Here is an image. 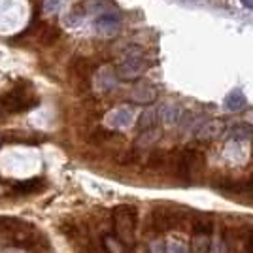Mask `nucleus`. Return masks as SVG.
Listing matches in <instances>:
<instances>
[{
	"label": "nucleus",
	"instance_id": "obj_1",
	"mask_svg": "<svg viewBox=\"0 0 253 253\" xmlns=\"http://www.w3.org/2000/svg\"><path fill=\"white\" fill-rule=\"evenodd\" d=\"M112 215H114V231L117 238L123 244L134 242V231H136L138 223L136 206H130V204L116 206Z\"/></svg>",
	"mask_w": 253,
	"mask_h": 253
},
{
	"label": "nucleus",
	"instance_id": "obj_2",
	"mask_svg": "<svg viewBox=\"0 0 253 253\" xmlns=\"http://www.w3.org/2000/svg\"><path fill=\"white\" fill-rule=\"evenodd\" d=\"M202 169H204V155L197 149H185L176 161V174L187 185L199 181Z\"/></svg>",
	"mask_w": 253,
	"mask_h": 253
},
{
	"label": "nucleus",
	"instance_id": "obj_3",
	"mask_svg": "<svg viewBox=\"0 0 253 253\" xmlns=\"http://www.w3.org/2000/svg\"><path fill=\"white\" fill-rule=\"evenodd\" d=\"M32 225L25 223L23 219H17V217H6L2 215L0 217V232L4 234H10V238L15 240V246H25V244H31L34 240L32 236Z\"/></svg>",
	"mask_w": 253,
	"mask_h": 253
},
{
	"label": "nucleus",
	"instance_id": "obj_4",
	"mask_svg": "<svg viewBox=\"0 0 253 253\" xmlns=\"http://www.w3.org/2000/svg\"><path fill=\"white\" fill-rule=\"evenodd\" d=\"M36 104V100L31 96V93L25 89V87H15L13 91L6 93V95L0 98V108L8 114H21L25 110H29Z\"/></svg>",
	"mask_w": 253,
	"mask_h": 253
},
{
	"label": "nucleus",
	"instance_id": "obj_5",
	"mask_svg": "<svg viewBox=\"0 0 253 253\" xmlns=\"http://www.w3.org/2000/svg\"><path fill=\"white\" fill-rule=\"evenodd\" d=\"M174 221H176V213L172 208H167V206H155L149 213V225L153 227L155 232H165L172 229Z\"/></svg>",
	"mask_w": 253,
	"mask_h": 253
},
{
	"label": "nucleus",
	"instance_id": "obj_6",
	"mask_svg": "<svg viewBox=\"0 0 253 253\" xmlns=\"http://www.w3.org/2000/svg\"><path fill=\"white\" fill-rule=\"evenodd\" d=\"M146 68H148V64L142 59V53H138V55H128L125 63L119 66V76H121V78H126V80H132V78H138Z\"/></svg>",
	"mask_w": 253,
	"mask_h": 253
},
{
	"label": "nucleus",
	"instance_id": "obj_7",
	"mask_svg": "<svg viewBox=\"0 0 253 253\" xmlns=\"http://www.w3.org/2000/svg\"><path fill=\"white\" fill-rule=\"evenodd\" d=\"M225 132V121L223 119H210L204 125H201V128L197 130V140L201 142H210L219 138Z\"/></svg>",
	"mask_w": 253,
	"mask_h": 253
},
{
	"label": "nucleus",
	"instance_id": "obj_8",
	"mask_svg": "<svg viewBox=\"0 0 253 253\" xmlns=\"http://www.w3.org/2000/svg\"><path fill=\"white\" fill-rule=\"evenodd\" d=\"M155 96H157L155 87H151V85H148V84H142V85H138L136 89L130 93V100H132V102H138V104H149Z\"/></svg>",
	"mask_w": 253,
	"mask_h": 253
},
{
	"label": "nucleus",
	"instance_id": "obj_9",
	"mask_svg": "<svg viewBox=\"0 0 253 253\" xmlns=\"http://www.w3.org/2000/svg\"><path fill=\"white\" fill-rule=\"evenodd\" d=\"M159 119H161V117H159V110H155V108H148V110L142 112V116L138 117V128H140L142 132L151 130V128H157Z\"/></svg>",
	"mask_w": 253,
	"mask_h": 253
},
{
	"label": "nucleus",
	"instance_id": "obj_10",
	"mask_svg": "<svg viewBox=\"0 0 253 253\" xmlns=\"http://www.w3.org/2000/svg\"><path fill=\"white\" fill-rule=\"evenodd\" d=\"M211 238L210 234H202V232H193L191 238L189 253H210Z\"/></svg>",
	"mask_w": 253,
	"mask_h": 253
},
{
	"label": "nucleus",
	"instance_id": "obj_11",
	"mask_svg": "<svg viewBox=\"0 0 253 253\" xmlns=\"http://www.w3.org/2000/svg\"><path fill=\"white\" fill-rule=\"evenodd\" d=\"M45 181L40 178H34V179H27V181H19L13 185V193L17 195H32V193H38V191L43 189Z\"/></svg>",
	"mask_w": 253,
	"mask_h": 253
},
{
	"label": "nucleus",
	"instance_id": "obj_12",
	"mask_svg": "<svg viewBox=\"0 0 253 253\" xmlns=\"http://www.w3.org/2000/svg\"><path fill=\"white\" fill-rule=\"evenodd\" d=\"M246 104H248V100H246V96H244V93L240 89L231 91V93L227 95V98H225V108H227L229 112H240V110L246 108Z\"/></svg>",
	"mask_w": 253,
	"mask_h": 253
},
{
	"label": "nucleus",
	"instance_id": "obj_13",
	"mask_svg": "<svg viewBox=\"0 0 253 253\" xmlns=\"http://www.w3.org/2000/svg\"><path fill=\"white\" fill-rule=\"evenodd\" d=\"M102 248L106 253H128L126 244H123L116 234H104L102 236Z\"/></svg>",
	"mask_w": 253,
	"mask_h": 253
},
{
	"label": "nucleus",
	"instance_id": "obj_14",
	"mask_svg": "<svg viewBox=\"0 0 253 253\" xmlns=\"http://www.w3.org/2000/svg\"><path fill=\"white\" fill-rule=\"evenodd\" d=\"M72 72H74L80 82H87L91 72H93V64L89 63L87 59H84V57H80L72 63Z\"/></svg>",
	"mask_w": 253,
	"mask_h": 253
},
{
	"label": "nucleus",
	"instance_id": "obj_15",
	"mask_svg": "<svg viewBox=\"0 0 253 253\" xmlns=\"http://www.w3.org/2000/svg\"><path fill=\"white\" fill-rule=\"evenodd\" d=\"M96 29L100 32H112V31H117L119 29V17L116 15H112V13H106V15H100L98 19H96Z\"/></svg>",
	"mask_w": 253,
	"mask_h": 253
},
{
	"label": "nucleus",
	"instance_id": "obj_16",
	"mask_svg": "<svg viewBox=\"0 0 253 253\" xmlns=\"http://www.w3.org/2000/svg\"><path fill=\"white\" fill-rule=\"evenodd\" d=\"M159 138H161V130L159 128H151V130H146V132H142L140 138L136 140V148H151L155 142H157Z\"/></svg>",
	"mask_w": 253,
	"mask_h": 253
},
{
	"label": "nucleus",
	"instance_id": "obj_17",
	"mask_svg": "<svg viewBox=\"0 0 253 253\" xmlns=\"http://www.w3.org/2000/svg\"><path fill=\"white\" fill-rule=\"evenodd\" d=\"M2 140L6 142H17V144H36V138L29 134V132H23V130H10L6 132Z\"/></svg>",
	"mask_w": 253,
	"mask_h": 253
},
{
	"label": "nucleus",
	"instance_id": "obj_18",
	"mask_svg": "<svg viewBox=\"0 0 253 253\" xmlns=\"http://www.w3.org/2000/svg\"><path fill=\"white\" fill-rule=\"evenodd\" d=\"M179 116H181V112L178 110V106H165V108L159 110V117H161L167 125H176Z\"/></svg>",
	"mask_w": 253,
	"mask_h": 253
},
{
	"label": "nucleus",
	"instance_id": "obj_19",
	"mask_svg": "<svg viewBox=\"0 0 253 253\" xmlns=\"http://www.w3.org/2000/svg\"><path fill=\"white\" fill-rule=\"evenodd\" d=\"M59 38H61V31L55 29V27H49V25H45L42 29V32H40V40H42L43 45H51V43H55Z\"/></svg>",
	"mask_w": 253,
	"mask_h": 253
},
{
	"label": "nucleus",
	"instance_id": "obj_20",
	"mask_svg": "<svg viewBox=\"0 0 253 253\" xmlns=\"http://www.w3.org/2000/svg\"><path fill=\"white\" fill-rule=\"evenodd\" d=\"M130 123V112L128 110H117L110 117V125L112 126H126Z\"/></svg>",
	"mask_w": 253,
	"mask_h": 253
},
{
	"label": "nucleus",
	"instance_id": "obj_21",
	"mask_svg": "<svg viewBox=\"0 0 253 253\" xmlns=\"http://www.w3.org/2000/svg\"><path fill=\"white\" fill-rule=\"evenodd\" d=\"M232 136L238 140H252L253 138V125H238L232 128Z\"/></svg>",
	"mask_w": 253,
	"mask_h": 253
},
{
	"label": "nucleus",
	"instance_id": "obj_22",
	"mask_svg": "<svg viewBox=\"0 0 253 253\" xmlns=\"http://www.w3.org/2000/svg\"><path fill=\"white\" fill-rule=\"evenodd\" d=\"M165 161H167V153H165V151H153V153L149 155L148 167L149 169H161V167L165 165Z\"/></svg>",
	"mask_w": 253,
	"mask_h": 253
},
{
	"label": "nucleus",
	"instance_id": "obj_23",
	"mask_svg": "<svg viewBox=\"0 0 253 253\" xmlns=\"http://www.w3.org/2000/svg\"><path fill=\"white\" fill-rule=\"evenodd\" d=\"M165 253H189V250L178 240H169L165 244Z\"/></svg>",
	"mask_w": 253,
	"mask_h": 253
},
{
	"label": "nucleus",
	"instance_id": "obj_24",
	"mask_svg": "<svg viewBox=\"0 0 253 253\" xmlns=\"http://www.w3.org/2000/svg\"><path fill=\"white\" fill-rule=\"evenodd\" d=\"M195 232H202V234H210L211 232V221H206V219H199L195 221V227H193Z\"/></svg>",
	"mask_w": 253,
	"mask_h": 253
},
{
	"label": "nucleus",
	"instance_id": "obj_25",
	"mask_svg": "<svg viewBox=\"0 0 253 253\" xmlns=\"http://www.w3.org/2000/svg\"><path fill=\"white\" fill-rule=\"evenodd\" d=\"M0 253H29L27 252V248H23V246H6V248H2Z\"/></svg>",
	"mask_w": 253,
	"mask_h": 253
},
{
	"label": "nucleus",
	"instance_id": "obj_26",
	"mask_svg": "<svg viewBox=\"0 0 253 253\" xmlns=\"http://www.w3.org/2000/svg\"><path fill=\"white\" fill-rule=\"evenodd\" d=\"M149 253H165V244L161 240H153L149 244Z\"/></svg>",
	"mask_w": 253,
	"mask_h": 253
},
{
	"label": "nucleus",
	"instance_id": "obj_27",
	"mask_svg": "<svg viewBox=\"0 0 253 253\" xmlns=\"http://www.w3.org/2000/svg\"><path fill=\"white\" fill-rule=\"evenodd\" d=\"M244 248H246V253H253V229L248 234H246V242H244Z\"/></svg>",
	"mask_w": 253,
	"mask_h": 253
},
{
	"label": "nucleus",
	"instance_id": "obj_28",
	"mask_svg": "<svg viewBox=\"0 0 253 253\" xmlns=\"http://www.w3.org/2000/svg\"><path fill=\"white\" fill-rule=\"evenodd\" d=\"M240 2H242V6H246V8L253 10V0H240Z\"/></svg>",
	"mask_w": 253,
	"mask_h": 253
}]
</instances>
